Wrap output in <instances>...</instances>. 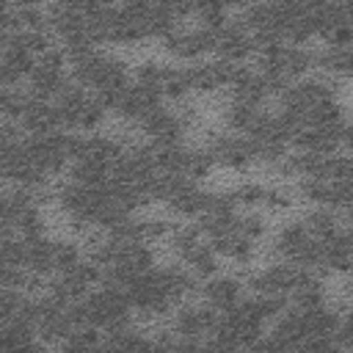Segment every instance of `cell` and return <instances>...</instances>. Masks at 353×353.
I'll return each mask as SVG.
<instances>
[{
    "mask_svg": "<svg viewBox=\"0 0 353 353\" xmlns=\"http://www.w3.org/2000/svg\"><path fill=\"white\" fill-rule=\"evenodd\" d=\"M160 88L154 85H146L141 80L135 83H127L119 94V102H116V110L124 113L127 119H135V121H143L157 105H160Z\"/></svg>",
    "mask_w": 353,
    "mask_h": 353,
    "instance_id": "2",
    "label": "cell"
},
{
    "mask_svg": "<svg viewBox=\"0 0 353 353\" xmlns=\"http://www.w3.org/2000/svg\"><path fill=\"white\" fill-rule=\"evenodd\" d=\"M141 127L149 132V138L154 141V146H171V143H182V119L171 110H165L163 105H157L143 121Z\"/></svg>",
    "mask_w": 353,
    "mask_h": 353,
    "instance_id": "3",
    "label": "cell"
},
{
    "mask_svg": "<svg viewBox=\"0 0 353 353\" xmlns=\"http://www.w3.org/2000/svg\"><path fill=\"white\" fill-rule=\"evenodd\" d=\"M66 72H63V52H44L33 61L30 72H28V91L39 94V97H47L52 99L58 94V88L66 83Z\"/></svg>",
    "mask_w": 353,
    "mask_h": 353,
    "instance_id": "1",
    "label": "cell"
},
{
    "mask_svg": "<svg viewBox=\"0 0 353 353\" xmlns=\"http://www.w3.org/2000/svg\"><path fill=\"white\" fill-rule=\"evenodd\" d=\"M215 28L218 25H201L193 30H182V33L171 36V50L182 58H193L207 50H215Z\"/></svg>",
    "mask_w": 353,
    "mask_h": 353,
    "instance_id": "4",
    "label": "cell"
},
{
    "mask_svg": "<svg viewBox=\"0 0 353 353\" xmlns=\"http://www.w3.org/2000/svg\"><path fill=\"white\" fill-rule=\"evenodd\" d=\"M323 63H325L328 69H336V72H353V47L336 44V47L325 50Z\"/></svg>",
    "mask_w": 353,
    "mask_h": 353,
    "instance_id": "6",
    "label": "cell"
},
{
    "mask_svg": "<svg viewBox=\"0 0 353 353\" xmlns=\"http://www.w3.org/2000/svg\"><path fill=\"white\" fill-rule=\"evenodd\" d=\"M201 298H204V303H210L212 309L223 312V309L234 306V303L243 298V287H240V281H234V279H229V276H210V279L204 281V287H201Z\"/></svg>",
    "mask_w": 353,
    "mask_h": 353,
    "instance_id": "5",
    "label": "cell"
}]
</instances>
